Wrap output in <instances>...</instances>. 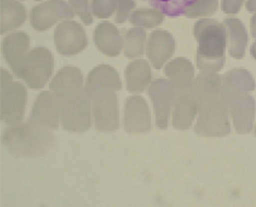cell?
I'll return each mask as SVG.
<instances>
[{"label":"cell","instance_id":"1","mask_svg":"<svg viewBox=\"0 0 256 207\" xmlns=\"http://www.w3.org/2000/svg\"><path fill=\"white\" fill-rule=\"evenodd\" d=\"M49 86L58 100L64 129L75 133L90 130L92 124V103L84 90L80 70L66 66L57 73Z\"/></svg>","mask_w":256,"mask_h":207},{"label":"cell","instance_id":"2","mask_svg":"<svg viewBox=\"0 0 256 207\" xmlns=\"http://www.w3.org/2000/svg\"><path fill=\"white\" fill-rule=\"evenodd\" d=\"M2 142L12 154L35 158L46 154L52 147L54 138L50 131L28 122L8 128Z\"/></svg>","mask_w":256,"mask_h":207},{"label":"cell","instance_id":"3","mask_svg":"<svg viewBox=\"0 0 256 207\" xmlns=\"http://www.w3.org/2000/svg\"><path fill=\"white\" fill-rule=\"evenodd\" d=\"M92 103V114L96 129L110 132L119 127L118 100L115 90L110 88H86Z\"/></svg>","mask_w":256,"mask_h":207},{"label":"cell","instance_id":"4","mask_svg":"<svg viewBox=\"0 0 256 207\" xmlns=\"http://www.w3.org/2000/svg\"><path fill=\"white\" fill-rule=\"evenodd\" d=\"M27 101L24 86L14 82L10 74L1 70V120L10 126L18 125L24 118Z\"/></svg>","mask_w":256,"mask_h":207},{"label":"cell","instance_id":"5","mask_svg":"<svg viewBox=\"0 0 256 207\" xmlns=\"http://www.w3.org/2000/svg\"><path fill=\"white\" fill-rule=\"evenodd\" d=\"M54 68V59L46 48H36L28 54L18 78L32 90H40L46 85Z\"/></svg>","mask_w":256,"mask_h":207},{"label":"cell","instance_id":"6","mask_svg":"<svg viewBox=\"0 0 256 207\" xmlns=\"http://www.w3.org/2000/svg\"><path fill=\"white\" fill-rule=\"evenodd\" d=\"M200 108L199 117L194 129L198 134L220 138L230 134V120L220 103L212 102Z\"/></svg>","mask_w":256,"mask_h":207},{"label":"cell","instance_id":"7","mask_svg":"<svg viewBox=\"0 0 256 207\" xmlns=\"http://www.w3.org/2000/svg\"><path fill=\"white\" fill-rule=\"evenodd\" d=\"M148 94L154 105L156 126L160 130L166 129L176 96L174 85L170 81L158 78L152 82Z\"/></svg>","mask_w":256,"mask_h":207},{"label":"cell","instance_id":"8","mask_svg":"<svg viewBox=\"0 0 256 207\" xmlns=\"http://www.w3.org/2000/svg\"><path fill=\"white\" fill-rule=\"evenodd\" d=\"M74 10L64 0H48L33 8L30 13V24L35 30L44 31L62 19L72 18Z\"/></svg>","mask_w":256,"mask_h":207},{"label":"cell","instance_id":"9","mask_svg":"<svg viewBox=\"0 0 256 207\" xmlns=\"http://www.w3.org/2000/svg\"><path fill=\"white\" fill-rule=\"evenodd\" d=\"M60 120V107L55 95L44 91L33 104L28 122L48 130H58Z\"/></svg>","mask_w":256,"mask_h":207},{"label":"cell","instance_id":"10","mask_svg":"<svg viewBox=\"0 0 256 207\" xmlns=\"http://www.w3.org/2000/svg\"><path fill=\"white\" fill-rule=\"evenodd\" d=\"M54 40L58 52L64 56L76 55L88 44L84 28L73 20H66L56 27Z\"/></svg>","mask_w":256,"mask_h":207},{"label":"cell","instance_id":"11","mask_svg":"<svg viewBox=\"0 0 256 207\" xmlns=\"http://www.w3.org/2000/svg\"><path fill=\"white\" fill-rule=\"evenodd\" d=\"M124 126L127 133L131 134H143L151 130L150 110L142 96H134L127 99L124 114Z\"/></svg>","mask_w":256,"mask_h":207},{"label":"cell","instance_id":"12","mask_svg":"<svg viewBox=\"0 0 256 207\" xmlns=\"http://www.w3.org/2000/svg\"><path fill=\"white\" fill-rule=\"evenodd\" d=\"M28 48L30 38L24 32L12 33L4 40V56L12 72L18 77L27 58Z\"/></svg>","mask_w":256,"mask_h":207},{"label":"cell","instance_id":"13","mask_svg":"<svg viewBox=\"0 0 256 207\" xmlns=\"http://www.w3.org/2000/svg\"><path fill=\"white\" fill-rule=\"evenodd\" d=\"M175 41L166 31L156 30L152 33L147 45V55L155 68L160 69L174 52Z\"/></svg>","mask_w":256,"mask_h":207},{"label":"cell","instance_id":"14","mask_svg":"<svg viewBox=\"0 0 256 207\" xmlns=\"http://www.w3.org/2000/svg\"><path fill=\"white\" fill-rule=\"evenodd\" d=\"M172 115L176 129L186 130L192 125L197 112L198 104L189 90L176 93Z\"/></svg>","mask_w":256,"mask_h":207},{"label":"cell","instance_id":"15","mask_svg":"<svg viewBox=\"0 0 256 207\" xmlns=\"http://www.w3.org/2000/svg\"><path fill=\"white\" fill-rule=\"evenodd\" d=\"M94 40L98 48L107 56H117L122 51V36L116 27L110 22L98 24L94 30Z\"/></svg>","mask_w":256,"mask_h":207},{"label":"cell","instance_id":"16","mask_svg":"<svg viewBox=\"0 0 256 207\" xmlns=\"http://www.w3.org/2000/svg\"><path fill=\"white\" fill-rule=\"evenodd\" d=\"M164 72L174 85L176 93L189 90L193 72L191 64L184 58H177L166 65Z\"/></svg>","mask_w":256,"mask_h":207},{"label":"cell","instance_id":"17","mask_svg":"<svg viewBox=\"0 0 256 207\" xmlns=\"http://www.w3.org/2000/svg\"><path fill=\"white\" fill-rule=\"evenodd\" d=\"M126 88L132 93H141L151 81L150 66L144 60H136L128 66L126 71Z\"/></svg>","mask_w":256,"mask_h":207},{"label":"cell","instance_id":"18","mask_svg":"<svg viewBox=\"0 0 256 207\" xmlns=\"http://www.w3.org/2000/svg\"><path fill=\"white\" fill-rule=\"evenodd\" d=\"M26 18V10L22 4L16 0L1 2L2 34L22 26Z\"/></svg>","mask_w":256,"mask_h":207},{"label":"cell","instance_id":"19","mask_svg":"<svg viewBox=\"0 0 256 207\" xmlns=\"http://www.w3.org/2000/svg\"><path fill=\"white\" fill-rule=\"evenodd\" d=\"M107 88L116 91L122 88L120 78L116 71L109 65L98 66L90 73L86 88Z\"/></svg>","mask_w":256,"mask_h":207},{"label":"cell","instance_id":"20","mask_svg":"<svg viewBox=\"0 0 256 207\" xmlns=\"http://www.w3.org/2000/svg\"><path fill=\"white\" fill-rule=\"evenodd\" d=\"M146 34L142 28H133L126 32L124 54L130 59L136 58L143 55Z\"/></svg>","mask_w":256,"mask_h":207},{"label":"cell","instance_id":"21","mask_svg":"<svg viewBox=\"0 0 256 207\" xmlns=\"http://www.w3.org/2000/svg\"><path fill=\"white\" fill-rule=\"evenodd\" d=\"M130 22L140 28H154L164 20L162 12L156 9H140L132 12Z\"/></svg>","mask_w":256,"mask_h":207},{"label":"cell","instance_id":"22","mask_svg":"<svg viewBox=\"0 0 256 207\" xmlns=\"http://www.w3.org/2000/svg\"><path fill=\"white\" fill-rule=\"evenodd\" d=\"M217 91L216 82L200 78L194 84L190 91L200 106L213 100Z\"/></svg>","mask_w":256,"mask_h":207},{"label":"cell","instance_id":"23","mask_svg":"<svg viewBox=\"0 0 256 207\" xmlns=\"http://www.w3.org/2000/svg\"><path fill=\"white\" fill-rule=\"evenodd\" d=\"M116 9V0H92V10L98 18H106L112 16Z\"/></svg>","mask_w":256,"mask_h":207},{"label":"cell","instance_id":"24","mask_svg":"<svg viewBox=\"0 0 256 207\" xmlns=\"http://www.w3.org/2000/svg\"><path fill=\"white\" fill-rule=\"evenodd\" d=\"M214 6H216L214 0H196L185 10L184 14L189 18H195V16L212 12Z\"/></svg>","mask_w":256,"mask_h":207},{"label":"cell","instance_id":"25","mask_svg":"<svg viewBox=\"0 0 256 207\" xmlns=\"http://www.w3.org/2000/svg\"><path fill=\"white\" fill-rule=\"evenodd\" d=\"M136 6L134 0H116V22L122 24L130 18L131 12Z\"/></svg>","mask_w":256,"mask_h":207},{"label":"cell","instance_id":"26","mask_svg":"<svg viewBox=\"0 0 256 207\" xmlns=\"http://www.w3.org/2000/svg\"><path fill=\"white\" fill-rule=\"evenodd\" d=\"M69 3L73 10L86 26H90L93 22L89 10L88 0H69Z\"/></svg>","mask_w":256,"mask_h":207},{"label":"cell","instance_id":"27","mask_svg":"<svg viewBox=\"0 0 256 207\" xmlns=\"http://www.w3.org/2000/svg\"><path fill=\"white\" fill-rule=\"evenodd\" d=\"M35 1L39 2V1H40V0H35Z\"/></svg>","mask_w":256,"mask_h":207},{"label":"cell","instance_id":"28","mask_svg":"<svg viewBox=\"0 0 256 207\" xmlns=\"http://www.w3.org/2000/svg\"><path fill=\"white\" fill-rule=\"evenodd\" d=\"M255 134H256V128Z\"/></svg>","mask_w":256,"mask_h":207},{"label":"cell","instance_id":"29","mask_svg":"<svg viewBox=\"0 0 256 207\" xmlns=\"http://www.w3.org/2000/svg\"><path fill=\"white\" fill-rule=\"evenodd\" d=\"M2 1H5V0H1V2H2Z\"/></svg>","mask_w":256,"mask_h":207}]
</instances>
